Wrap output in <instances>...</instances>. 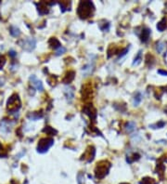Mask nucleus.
I'll return each mask as SVG.
<instances>
[{
	"instance_id": "cd10ccee",
	"label": "nucleus",
	"mask_w": 167,
	"mask_h": 184,
	"mask_svg": "<svg viewBox=\"0 0 167 184\" xmlns=\"http://www.w3.org/2000/svg\"><path fill=\"white\" fill-rule=\"evenodd\" d=\"M9 54H10V56H12V57H15V56L17 55V54H16V53H15L13 50H11V51L9 52Z\"/></svg>"
},
{
	"instance_id": "393cba45",
	"label": "nucleus",
	"mask_w": 167,
	"mask_h": 184,
	"mask_svg": "<svg viewBox=\"0 0 167 184\" xmlns=\"http://www.w3.org/2000/svg\"><path fill=\"white\" fill-rule=\"evenodd\" d=\"M65 50H66V49H65L63 47H60V48H59V49L57 51V55H60V54H62V53H63Z\"/></svg>"
},
{
	"instance_id": "6ab92c4d",
	"label": "nucleus",
	"mask_w": 167,
	"mask_h": 184,
	"mask_svg": "<svg viewBox=\"0 0 167 184\" xmlns=\"http://www.w3.org/2000/svg\"><path fill=\"white\" fill-rule=\"evenodd\" d=\"M140 60H141V51H139L137 53V56L135 58V61L133 63V65H137L140 63Z\"/></svg>"
},
{
	"instance_id": "20e7f679",
	"label": "nucleus",
	"mask_w": 167,
	"mask_h": 184,
	"mask_svg": "<svg viewBox=\"0 0 167 184\" xmlns=\"http://www.w3.org/2000/svg\"><path fill=\"white\" fill-rule=\"evenodd\" d=\"M8 110L10 113H15L20 108V100L17 94H14L8 100Z\"/></svg>"
},
{
	"instance_id": "bb28decb",
	"label": "nucleus",
	"mask_w": 167,
	"mask_h": 184,
	"mask_svg": "<svg viewBox=\"0 0 167 184\" xmlns=\"http://www.w3.org/2000/svg\"><path fill=\"white\" fill-rule=\"evenodd\" d=\"M158 73H159V74H165V75H167V72L162 71V70H159V71H158Z\"/></svg>"
},
{
	"instance_id": "423d86ee",
	"label": "nucleus",
	"mask_w": 167,
	"mask_h": 184,
	"mask_svg": "<svg viewBox=\"0 0 167 184\" xmlns=\"http://www.w3.org/2000/svg\"><path fill=\"white\" fill-rule=\"evenodd\" d=\"M94 156H95V149H94V147L89 146L87 148V150L86 151V153L83 154V158L82 159L86 160L87 162H91L93 160Z\"/></svg>"
},
{
	"instance_id": "6e6552de",
	"label": "nucleus",
	"mask_w": 167,
	"mask_h": 184,
	"mask_svg": "<svg viewBox=\"0 0 167 184\" xmlns=\"http://www.w3.org/2000/svg\"><path fill=\"white\" fill-rule=\"evenodd\" d=\"M34 46H35V41L32 38H29L24 41L23 48L27 51H32L34 49Z\"/></svg>"
},
{
	"instance_id": "2eb2a0df",
	"label": "nucleus",
	"mask_w": 167,
	"mask_h": 184,
	"mask_svg": "<svg viewBox=\"0 0 167 184\" xmlns=\"http://www.w3.org/2000/svg\"><path fill=\"white\" fill-rule=\"evenodd\" d=\"M139 184H157L156 180L152 178H149V177H146L144 179H142L139 182Z\"/></svg>"
},
{
	"instance_id": "dca6fc26",
	"label": "nucleus",
	"mask_w": 167,
	"mask_h": 184,
	"mask_svg": "<svg viewBox=\"0 0 167 184\" xmlns=\"http://www.w3.org/2000/svg\"><path fill=\"white\" fill-rule=\"evenodd\" d=\"M166 26H167V24H166V19L163 18V19L161 20V22L157 24V29H158L159 31L162 32L163 30H165Z\"/></svg>"
},
{
	"instance_id": "412c9836",
	"label": "nucleus",
	"mask_w": 167,
	"mask_h": 184,
	"mask_svg": "<svg viewBox=\"0 0 167 184\" xmlns=\"http://www.w3.org/2000/svg\"><path fill=\"white\" fill-rule=\"evenodd\" d=\"M44 132H47L48 134H54V133H57L56 130H54L53 128H51L50 127H47V128L44 129Z\"/></svg>"
},
{
	"instance_id": "4468645a",
	"label": "nucleus",
	"mask_w": 167,
	"mask_h": 184,
	"mask_svg": "<svg viewBox=\"0 0 167 184\" xmlns=\"http://www.w3.org/2000/svg\"><path fill=\"white\" fill-rule=\"evenodd\" d=\"M49 45H50L51 48H53V49H59V48L61 47V46H60V43H59V41L57 38H51V39L49 40Z\"/></svg>"
},
{
	"instance_id": "9d476101",
	"label": "nucleus",
	"mask_w": 167,
	"mask_h": 184,
	"mask_svg": "<svg viewBox=\"0 0 167 184\" xmlns=\"http://www.w3.org/2000/svg\"><path fill=\"white\" fill-rule=\"evenodd\" d=\"M150 34H151V31L148 28H144L141 32V35H140V39L142 42H147L150 38Z\"/></svg>"
},
{
	"instance_id": "ddd939ff",
	"label": "nucleus",
	"mask_w": 167,
	"mask_h": 184,
	"mask_svg": "<svg viewBox=\"0 0 167 184\" xmlns=\"http://www.w3.org/2000/svg\"><path fill=\"white\" fill-rule=\"evenodd\" d=\"M73 78H74V72L70 71V72H68L66 74L65 77L63 78V82L65 84H68V83H70V82H72L73 80Z\"/></svg>"
},
{
	"instance_id": "c756f323",
	"label": "nucleus",
	"mask_w": 167,
	"mask_h": 184,
	"mask_svg": "<svg viewBox=\"0 0 167 184\" xmlns=\"http://www.w3.org/2000/svg\"><path fill=\"white\" fill-rule=\"evenodd\" d=\"M165 111H166V113H167V108H166V109H165Z\"/></svg>"
},
{
	"instance_id": "5701e85b",
	"label": "nucleus",
	"mask_w": 167,
	"mask_h": 184,
	"mask_svg": "<svg viewBox=\"0 0 167 184\" xmlns=\"http://www.w3.org/2000/svg\"><path fill=\"white\" fill-rule=\"evenodd\" d=\"M4 156H7V152L4 150L3 146L0 144V157H4Z\"/></svg>"
},
{
	"instance_id": "f3484780",
	"label": "nucleus",
	"mask_w": 167,
	"mask_h": 184,
	"mask_svg": "<svg viewBox=\"0 0 167 184\" xmlns=\"http://www.w3.org/2000/svg\"><path fill=\"white\" fill-rule=\"evenodd\" d=\"M59 5H60V8L62 9L61 10H62V11H65V10L70 9L71 3L68 2V1H61V2L59 3Z\"/></svg>"
},
{
	"instance_id": "4be33fe9",
	"label": "nucleus",
	"mask_w": 167,
	"mask_h": 184,
	"mask_svg": "<svg viewBox=\"0 0 167 184\" xmlns=\"http://www.w3.org/2000/svg\"><path fill=\"white\" fill-rule=\"evenodd\" d=\"M134 128H135V124H134V123H128L127 128H126V130H127L128 132H131L132 130H134Z\"/></svg>"
},
{
	"instance_id": "39448f33",
	"label": "nucleus",
	"mask_w": 167,
	"mask_h": 184,
	"mask_svg": "<svg viewBox=\"0 0 167 184\" xmlns=\"http://www.w3.org/2000/svg\"><path fill=\"white\" fill-rule=\"evenodd\" d=\"M83 112L85 113L86 114H87L92 120H96V117H97V111L96 109L92 106V105H86L83 109Z\"/></svg>"
},
{
	"instance_id": "1a4fd4ad",
	"label": "nucleus",
	"mask_w": 167,
	"mask_h": 184,
	"mask_svg": "<svg viewBox=\"0 0 167 184\" xmlns=\"http://www.w3.org/2000/svg\"><path fill=\"white\" fill-rule=\"evenodd\" d=\"M31 82H32V85L38 90H43V85H42L41 81L38 80L34 75H32L31 76Z\"/></svg>"
},
{
	"instance_id": "c85d7f7f",
	"label": "nucleus",
	"mask_w": 167,
	"mask_h": 184,
	"mask_svg": "<svg viewBox=\"0 0 167 184\" xmlns=\"http://www.w3.org/2000/svg\"><path fill=\"white\" fill-rule=\"evenodd\" d=\"M122 184H128V183H122Z\"/></svg>"
},
{
	"instance_id": "7ed1b4c3",
	"label": "nucleus",
	"mask_w": 167,
	"mask_h": 184,
	"mask_svg": "<svg viewBox=\"0 0 167 184\" xmlns=\"http://www.w3.org/2000/svg\"><path fill=\"white\" fill-rule=\"evenodd\" d=\"M54 143V139L52 138H44L41 139L38 142V146H37V151L38 153H46Z\"/></svg>"
},
{
	"instance_id": "0eeeda50",
	"label": "nucleus",
	"mask_w": 167,
	"mask_h": 184,
	"mask_svg": "<svg viewBox=\"0 0 167 184\" xmlns=\"http://www.w3.org/2000/svg\"><path fill=\"white\" fill-rule=\"evenodd\" d=\"M53 3H47V2H40L37 4L38 6V11L40 14H47L48 13V5H52Z\"/></svg>"
},
{
	"instance_id": "b1692460",
	"label": "nucleus",
	"mask_w": 167,
	"mask_h": 184,
	"mask_svg": "<svg viewBox=\"0 0 167 184\" xmlns=\"http://www.w3.org/2000/svg\"><path fill=\"white\" fill-rule=\"evenodd\" d=\"M140 100H141V95L139 94V93H137V97H135V105H137L139 102H140Z\"/></svg>"
},
{
	"instance_id": "a878e982",
	"label": "nucleus",
	"mask_w": 167,
	"mask_h": 184,
	"mask_svg": "<svg viewBox=\"0 0 167 184\" xmlns=\"http://www.w3.org/2000/svg\"><path fill=\"white\" fill-rule=\"evenodd\" d=\"M163 48V44H162V43H159V48H157V50L159 51V52H162V49Z\"/></svg>"
},
{
	"instance_id": "f8f14e48",
	"label": "nucleus",
	"mask_w": 167,
	"mask_h": 184,
	"mask_svg": "<svg viewBox=\"0 0 167 184\" xmlns=\"http://www.w3.org/2000/svg\"><path fill=\"white\" fill-rule=\"evenodd\" d=\"M82 92H83V95H84V97H85V99H88L92 96V89L90 88L89 85L84 87Z\"/></svg>"
},
{
	"instance_id": "f03ea898",
	"label": "nucleus",
	"mask_w": 167,
	"mask_h": 184,
	"mask_svg": "<svg viewBox=\"0 0 167 184\" xmlns=\"http://www.w3.org/2000/svg\"><path fill=\"white\" fill-rule=\"evenodd\" d=\"M111 167H112L111 163L108 162V161H106V160H103V161L98 162V163L97 164L96 168H95V175H96V178H97V179H103L104 177H105V176L108 174V172H109Z\"/></svg>"
},
{
	"instance_id": "9b49d317",
	"label": "nucleus",
	"mask_w": 167,
	"mask_h": 184,
	"mask_svg": "<svg viewBox=\"0 0 167 184\" xmlns=\"http://www.w3.org/2000/svg\"><path fill=\"white\" fill-rule=\"evenodd\" d=\"M164 170H165V168H164V166H163V161H162V159L161 158V159L159 160V162L157 163V168H156V171H157V173L159 174V176H160L161 178H162V175H163Z\"/></svg>"
},
{
	"instance_id": "aec40b11",
	"label": "nucleus",
	"mask_w": 167,
	"mask_h": 184,
	"mask_svg": "<svg viewBox=\"0 0 167 184\" xmlns=\"http://www.w3.org/2000/svg\"><path fill=\"white\" fill-rule=\"evenodd\" d=\"M6 63V59L4 56H0V70L3 68V66Z\"/></svg>"
},
{
	"instance_id": "a211bd4d",
	"label": "nucleus",
	"mask_w": 167,
	"mask_h": 184,
	"mask_svg": "<svg viewBox=\"0 0 167 184\" xmlns=\"http://www.w3.org/2000/svg\"><path fill=\"white\" fill-rule=\"evenodd\" d=\"M10 34H11L13 36H19V35L20 34V30H19L17 27L12 26L11 29H10Z\"/></svg>"
},
{
	"instance_id": "f257e3e1",
	"label": "nucleus",
	"mask_w": 167,
	"mask_h": 184,
	"mask_svg": "<svg viewBox=\"0 0 167 184\" xmlns=\"http://www.w3.org/2000/svg\"><path fill=\"white\" fill-rule=\"evenodd\" d=\"M93 12H94V6H93L92 2H90V1H81L80 2V4L78 6V9H77V13L80 18L87 19L92 16Z\"/></svg>"
}]
</instances>
